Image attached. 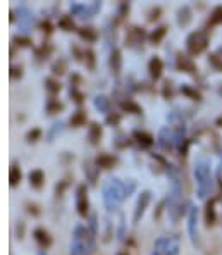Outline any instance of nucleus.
Returning <instances> with one entry per match:
<instances>
[{
    "label": "nucleus",
    "mask_w": 222,
    "mask_h": 255,
    "mask_svg": "<svg viewBox=\"0 0 222 255\" xmlns=\"http://www.w3.org/2000/svg\"><path fill=\"white\" fill-rule=\"evenodd\" d=\"M138 185L134 179H119V178H109L102 185V202L107 212H117L121 205L131 195L136 191Z\"/></svg>",
    "instance_id": "f257e3e1"
},
{
    "label": "nucleus",
    "mask_w": 222,
    "mask_h": 255,
    "mask_svg": "<svg viewBox=\"0 0 222 255\" xmlns=\"http://www.w3.org/2000/svg\"><path fill=\"white\" fill-rule=\"evenodd\" d=\"M193 176L195 183H197V197L200 200H209L212 198L214 191V172H212V162H210L209 157L200 155L197 157L193 166Z\"/></svg>",
    "instance_id": "f03ea898"
},
{
    "label": "nucleus",
    "mask_w": 222,
    "mask_h": 255,
    "mask_svg": "<svg viewBox=\"0 0 222 255\" xmlns=\"http://www.w3.org/2000/svg\"><path fill=\"white\" fill-rule=\"evenodd\" d=\"M210 45V35L209 29L202 28V29H195L184 40V48H186V54L190 57H198L203 52L209 48Z\"/></svg>",
    "instance_id": "7ed1b4c3"
},
{
    "label": "nucleus",
    "mask_w": 222,
    "mask_h": 255,
    "mask_svg": "<svg viewBox=\"0 0 222 255\" xmlns=\"http://www.w3.org/2000/svg\"><path fill=\"white\" fill-rule=\"evenodd\" d=\"M148 42V33L146 29L140 24H131L126 28L124 33V47H127L129 50L140 52L143 50L145 43Z\"/></svg>",
    "instance_id": "20e7f679"
},
{
    "label": "nucleus",
    "mask_w": 222,
    "mask_h": 255,
    "mask_svg": "<svg viewBox=\"0 0 222 255\" xmlns=\"http://www.w3.org/2000/svg\"><path fill=\"white\" fill-rule=\"evenodd\" d=\"M181 254V240L176 235H162L153 243L152 255H179Z\"/></svg>",
    "instance_id": "39448f33"
},
{
    "label": "nucleus",
    "mask_w": 222,
    "mask_h": 255,
    "mask_svg": "<svg viewBox=\"0 0 222 255\" xmlns=\"http://www.w3.org/2000/svg\"><path fill=\"white\" fill-rule=\"evenodd\" d=\"M86 249H88V230L83 224H78L71 238L69 255H86Z\"/></svg>",
    "instance_id": "423d86ee"
},
{
    "label": "nucleus",
    "mask_w": 222,
    "mask_h": 255,
    "mask_svg": "<svg viewBox=\"0 0 222 255\" xmlns=\"http://www.w3.org/2000/svg\"><path fill=\"white\" fill-rule=\"evenodd\" d=\"M74 205H76L78 216L83 219H88L92 212H90V195L86 183H80L74 190Z\"/></svg>",
    "instance_id": "0eeeda50"
},
{
    "label": "nucleus",
    "mask_w": 222,
    "mask_h": 255,
    "mask_svg": "<svg viewBox=\"0 0 222 255\" xmlns=\"http://www.w3.org/2000/svg\"><path fill=\"white\" fill-rule=\"evenodd\" d=\"M150 202H152V191H150V190H141L140 193H138L136 205H134V211H133V224H134V226H136V224H140L141 219L145 217Z\"/></svg>",
    "instance_id": "6e6552de"
},
{
    "label": "nucleus",
    "mask_w": 222,
    "mask_h": 255,
    "mask_svg": "<svg viewBox=\"0 0 222 255\" xmlns=\"http://www.w3.org/2000/svg\"><path fill=\"white\" fill-rule=\"evenodd\" d=\"M102 9L100 2H92V3H71V16L81 17V19H86V17H93L97 12Z\"/></svg>",
    "instance_id": "1a4fd4ad"
},
{
    "label": "nucleus",
    "mask_w": 222,
    "mask_h": 255,
    "mask_svg": "<svg viewBox=\"0 0 222 255\" xmlns=\"http://www.w3.org/2000/svg\"><path fill=\"white\" fill-rule=\"evenodd\" d=\"M188 235L195 247L200 245V235H198V207L191 205L188 212Z\"/></svg>",
    "instance_id": "9d476101"
},
{
    "label": "nucleus",
    "mask_w": 222,
    "mask_h": 255,
    "mask_svg": "<svg viewBox=\"0 0 222 255\" xmlns=\"http://www.w3.org/2000/svg\"><path fill=\"white\" fill-rule=\"evenodd\" d=\"M31 235H33V240H35V243L38 245V249L41 250V252H47V250L54 245V236L50 235V231H48L47 228L36 226Z\"/></svg>",
    "instance_id": "9b49d317"
},
{
    "label": "nucleus",
    "mask_w": 222,
    "mask_h": 255,
    "mask_svg": "<svg viewBox=\"0 0 222 255\" xmlns=\"http://www.w3.org/2000/svg\"><path fill=\"white\" fill-rule=\"evenodd\" d=\"M217 200L219 198L217 197H212V198H209V200L205 202V207H203V223H205V228H214L217 224V209H216V205H217Z\"/></svg>",
    "instance_id": "f8f14e48"
},
{
    "label": "nucleus",
    "mask_w": 222,
    "mask_h": 255,
    "mask_svg": "<svg viewBox=\"0 0 222 255\" xmlns=\"http://www.w3.org/2000/svg\"><path fill=\"white\" fill-rule=\"evenodd\" d=\"M93 160H95L97 167H99L100 171H111L119 164V157L115 155V153H109V152L97 153V155L93 157Z\"/></svg>",
    "instance_id": "ddd939ff"
},
{
    "label": "nucleus",
    "mask_w": 222,
    "mask_h": 255,
    "mask_svg": "<svg viewBox=\"0 0 222 255\" xmlns=\"http://www.w3.org/2000/svg\"><path fill=\"white\" fill-rule=\"evenodd\" d=\"M131 138H133L134 143H136L138 147L143 148V150H148V148H152L153 145H155V136H153L152 133H148V131H145V129H133Z\"/></svg>",
    "instance_id": "4468645a"
},
{
    "label": "nucleus",
    "mask_w": 222,
    "mask_h": 255,
    "mask_svg": "<svg viewBox=\"0 0 222 255\" xmlns=\"http://www.w3.org/2000/svg\"><path fill=\"white\" fill-rule=\"evenodd\" d=\"M176 69L184 74H195L198 71L197 62L193 61V57H190L188 54H183V52H179L176 55Z\"/></svg>",
    "instance_id": "2eb2a0df"
},
{
    "label": "nucleus",
    "mask_w": 222,
    "mask_h": 255,
    "mask_svg": "<svg viewBox=\"0 0 222 255\" xmlns=\"http://www.w3.org/2000/svg\"><path fill=\"white\" fill-rule=\"evenodd\" d=\"M109 71L114 78H119L121 76V71H122V52L121 48L114 47L109 55Z\"/></svg>",
    "instance_id": "dca6fc26"
},
{
    "label": "nucleus",
    "mask_w": 222,
    "mask_h": 255,
    "mask_svg": "<svg viewBox=\"0 0 222 255\" xmlns=\"http://www.w3.org/2000/svg\"><path fill=\"white\" fill-rule=\"evenodd\" d=\"M146 67H148V76H150V80H152L153 83L162 80V76H164L165 64L159 57V55H153V57H150L148 66H146Z\"/></svg>",
    "instance_id": "f3484780"
},
{
    "label": "nucleus",
    "mask_w": 222,
    "mask_h": 255,
    "mask_svg": "<svg viewBox=\"0 0 222 255\" xmlns=\"http://www.w3.org/2000/svg\"><path fill=\"white\" fill-rule=\"evenodd\" d=\"M83 172H85V176H86V185L95 186L97 181H99V176H100V169L97 167L95 160L93 159L83 160Z\"/></svg>",
    "instance_id": "a211bd4d"
},
{
    "label": "nucleus",
    "mask_w": 222,
    "mask_h": 255,
    "mask_svg": "<svg viewBox=\"0 0 222 255\" xmlns=\"http://www.w3.org/2000/svg\"><path fill=\"white\" fill-rule=\"evenodd\" d=\"M117 106L121 109V112H126V114H131V116H143V107L136 100L133 99H127V97H121L117 100Z\"/></svg>",
    "instance_id": "6ab92c4d"
},
{
    "label": "nucleus",
    "mask_w": 222,
    "mask_h": 255,
    "mask_svg": "<svg viewBox=\"0 0 222 255\" xmlns=\"http://www.w3.org/2000/svg\"><path fill=\"white\" fill-rule=\"evenodd\" d=\"M102 136H104V126H102L100 123H97V121L90 123L88 131H86V138H88V143L92 145V147H97V145H100Z\"/></svg>",
    "instance_id": "aec40b11"
},
{
    "label": "nucleus",
    "mask_w": 222,
    "mask_h": 255,
    "mask_svg": "<svg viewBox=\"0 0 222 255\" xmlns=\"http://www.w3.org/2000/svg\"><path fill=\"white\" fill-rule=\"evenodd\" d=\"M169 33V26L167 24H159L148 33V43L153 45V47H159V45L164 42V38Z\"/></svg>",
    "instance_id": "412c9836"
},
{
    "label": "nucleus",
    "mask_w": 222,
    "mask_h": 255,
    "mask_svg": "<svg viewBox=\"0 0 222 255\" xmlns=\"http://www.w3.org/2000/svg\"><path fill=\"white\" fill-rule=\"evenodd\" d=\"M45 181H47V176H45V172L41 169H31V171H29L28 183H29V186H31L33 190L40 191L45 186Z\"/></svg>",
    "instance_id": "4be33fe9"
},
{
    "label": "nucleus",
    "mask_w": 222,
    "mask_h": 255,
    "mask_svg": "<svg viewBox=\"0 0 222 255\" xmlns=\"http://www.w3.org/2000/svg\"><path fill=\"white\" fill-rule=\"evenodd\" d=\"M191 21H193V10H191V7L181 5L178 9V12H176V22H178V26L186 28V26L191 24Z\"/></svg>",
    "instance_id": "5701e85b"
},
{
    "label": "nucleus",
    "mask_w": 222,
    "mask_h": 255,
    "mask_svg": "<svg viewBox=\"0 0 222 255\" xmlns=\"http://www.w3.org/2000/svg\"><path fill=\"white\" fill-rule=\"evenodd\" d=\"M43 86H45V92L48 93V99H57V95L61 93V90H62L61 81H59L57 78H54V76L45 78Z\"/></svg>",
    "instance_id": "b1692460"
},
{
    "label": "nucleus",
    "mask_w": 222,
    "mask_h": 255,
    "mask_svg": "<svg viewBox=\"0 0 222 255\" xmlns=\"http://www.w3.org/2000/svg\"><path fill=\"white\" fill-rule=\"evenodd\" d=\"M86 123H88V114H86L85 109H78V111L73 112V116L69 118V126L74 128V129H80V128L86 126Z\"/></svg>",
    "instance_id": "393cba45"
},
{
    "label": "nucleus",
    "mask_w": 222,
    "mask_h": 255,
    "mask_svg": "<svg viewBox=\"0 0 222 255\" xmlns=\"http://www.w3.org/2000/svg\"><path fill=\"white\" fill-rule=\"evenodd\" d=\"M93 106H95V109L99 112H102V114H111V112H114V104H112V100L109 99V97L105 95H99L95 100H93Z\"/></svg>",
    "instance_id": "a878e982"
},
{
    "label": "nucleus",
    "mask_w": 222,
    "mask_h": 255,
    "mask_svg": "<svg viewBox=\"0 0 222 255\" xmlns=\"http://www.w3.org/2000/svg\"><path fill=\"white\" fill-rule=\"evenodd\" d=\"M78 36H80V40L86 43H95L97 40H99V31H97L93 26H81L80 29H78Z\"/></svg>",
    "instance_id": "bb28decb"
},
{
    "label": "nucleus",
    "mask_w": 222,
    "mask_h": 255,
    "mask_svg": "<svg viewBox=\"0 0 222 255\" xmlns=\"http://www.w3.org/2000/svg\"><path fill=\"white\" fill-rule=\"evenodd\" d=\"M22 181V169L19 164H10L9 167V186L10 188H16L19 186Z\"/></svg>",
    "instance_id": "cd10ccee"
},
{
    "label": "nucleus",
    "mask_w": 222,
    "mask_h": 255,
    "mask_svg": "<svg viewBox=\"0 0 222 255\" xmlns=\"http://www.w3.org/2000/svg\"><path fill=\"white\" fill-rule=\"evenodd\" d=\"M50 71H52V76H54V78L64 76V74H66L67 71H69V64H67V59H64V57L55 59V61L52 62Z\"/></svg>",
    "instance_id": "c85d7f7f"
},
{
    "label": "nucleus",
    "mask_w": 222,
    "mask_h": 255,
    "mask_svg": "<svg viewBox=\"0 0 222 255\" xmlns=\"http://www.w3.org/2000/svg\"><path fill=\"white\" fill-rule=\"evenodd\" d=\"M57 26H59V29H62V31H66V33H78V29H80L76 26V22H74L73 16H69V14L59 17Z\"/></svg>",
    "instance_id": "c756f323"
},
{
    "label": "nucleus",
    "mask_w": 222,
    "mask_h": 255,
    "mask_svg": "<svg viewBox=\"0 0 222 255\" xmlns=\"http://www.w3.org/2000/svg\"><path fill=\"white\" fill-rule=\"evenodd\" d=\"M66 109V104L61 102L59 99H48L47 104H45V112L48 116H55V114H61Z\"/></svg>",
    "instance_id": "7c9ffc66"
},
{
    "label": "nucleus",
    "mask_w": 222,
    "mask_h": 255,
    "mask_svg": "<svg viewBox=\"0 0 222 255\" xmlns=\"http://www.w3.org/2000/svg\"><path fill=\"white\" fill-rule=\"evenodd\" d=\"M179 92H181L186 99L193 100V102H202V99H203L200 90H197L195 86H191V85H181V86H179Z\"/></svg>",
    "instance_id": "2f4dec72"
},
{
    "label": "nucleus",
    "mask_w": 222,
    "mask_h": 255,
    "mask_svg": "<svg viewBox=\"0 0 222 255\" xmlns=\"http://www.w3.org/2000/svg\"><path fill=\"white\" fill-rule=\"evenodd\" d=\"M134 141H133V138L131 136H127L126 133H117L114 138H112V145H114L117 150H124V148H127V147H131Z\"/></svg>",
    "instance_id": "473e14b6"
},
{
    "label": "nucleus",
    "mask_w": 222,
    "mask_h": 255,
    "mask_svg": "<svg viewBox=\"0 0 222 255\" xmlns=\"http://www.w3.org/2000/svg\"><path fill=\"white\" fill-rule=\"evenodd\" d=\"M222 24V5H216L210 12L209 19H207V29L216 28V26Z\"/></svg>",
    "instance_id": "72a5a7b5"
},
{
    "label": "nucleus",
    "mask_w": 222,
    "mask_h": 255,
    "mask_svg": "<svg viewBox=\"0 0 222 255\" xmlns=\"http://www.w3.org/2000/svg\"><path fill=\"white\" fill-rule=\"evenodd\" d=\"M17 14H22V16H19V22L22 28H29V26L33 24V14L26 5H21L19 9H17Z\"/></svg>",
    "instance_id": "f704fd0d"
},
{
    "label": "nucleus",
    "mask_w": 222,
    "mask_h": 255,
    "mask_svg": "<svg viewBox=\"0 0 222 255\" xmlns=\"http://www.w3.org/2000/svg\"><path fill=\"white\" fill-rule=\"evenodd\" d=\"M52 52H54V47H52L50 43H47V42H43V43L40 45V47L35 48V55H36V59H40V61H45V59H48Z\"/></svg>",
    "instance_id": "c9c22d12"
},
{
    "label": "nucleus",
    "mask_w": 222,
    "mask_h": 255,
    "mask_svg": "<svg viewBox=\"0 0 222 255\" xmlns=\"http://www.w3.org/2000/svg\"><path fill=\"white\" fill-rule=\"evenodd\" d=\"M69 99L73 100L76 106H83L85 104V93L81 92V88H78V86H69Z\"/></svg>",
    "instance_id": "e433bc0d"
},
{
    "label": "nucleus",
    "mask_w": 222,
    "mask_h": 255,
    "mask_svg": "<svg viewBox=\"0 0 222 255\" xmlns=\"http://www.w3.org/2000/svg\"><path fill=\"white\" fill-rule=\"evenodd\" d=\"M160 93H162V99H164V100H172V99H174L176 92H174V85H172L171 80L164 81V85H162V88H160Z\"/></svg>",
    "instance_id": "4c0bfd02"
},
{
    "label": "nucleus",
    "mask_w": 222,
    "mask_h": 255,
    "mask_svg": "<svg viewBox=\"0 0 222 255\" xmlns=\"http://www.w3.org/2000/svg\"><path fill=\"white\" fill-rule=\"evenodd\" d=\"M105 126H111V128H117V126H121V123H122V114L121 112H111V114H107L105 116Z\"/></svg>",
    "instance_id": "58836bf2"
},
{
    "label": "nucleus",
    "mask_w": 222,
    "mask_h": 255,
    "mask_svg": "<svg viewBox=\"0 0 222 255\" xmlns=\"http://www.w3.org/2000/svg\"><path fill=\"white\" fill-rule=\"evenodd\" d=\"M85 64L86 69L93 71L97 66V57H95V50L93 48H85Z\"/></svg>",
    "instance_id": "ea45409f"
},
{
    "label": "nucleus",
    "mask_w": 222,
    "mask_h": 255,
    "mask_svg": "<svg viewBox=\"0 0 222 255\" xmlns=\"http://www.w3.org/2000/svg\"><path fill=\"white\" fill-rule=\"evenodd\" d=\"M207 61H209L210 67H212L216 73H222V57L219 54H209Z\"/></svg>",
    "instance_id": "a19ab883"
},
{
    "label": "nucleus",
    "mask_w": 222,
    "mask_h": 255,
    "mask_svg": "<svg viewBox=\"0 0 222 255\" xmlns=\"http://www.w3.org/2000/svg\"><path fill=\"white\" fill-rule=\"evenodd\" d=\"M41 136H43V131H41L40 128H31V129L26 133V141H28V143H36V141L41 140Z\"/></svg>",
    "instance_id": "79ce46f5"
},
{
    "label": "nucleus",
    "mask_w": 222,
    "mask_h": 255,
    "mask_svg": "<svg viewBox=\"0 0 222 255\" xmlns=\"http://www.w3.org/2000/svg\"><path fill=\"white\" fill-rule=\"evenodd\" d=\"M12 43L17 45V47H22V48L33 47V40H31V36H28V35H17L16 38L12 40Z\"/></svg>",
    "instance_id": "37998d69"
},
{
    "label": "nucleus",
    "mask_w": 222,
    "mask_h": 255,
    "mask_svg": "<svg viewBox=\"0 0 222 255\" xmlns=\"http://www.w3.org/2000/svg\"><path fill=\"white\" fill-rule=\"evenodd\" d=\"M24 76V71H22V66H10L9 69V78L10 81H16V80H21V78Z\"/></svg>",
    "instance_id": "c03bdc74"
},
{
    "label": "nucleus",
    "mask_w": 222,
    "mask_h": 255,
    "mask_svg": "<svg viewBox=\"0 0 222 255\" xmlns=\"http://www.w3.org/2000/svg\"><path fill=\"white\" fill-rule=\"evenodd\" d=\"M162 17V7H159V5H155V7H152L150 9V12H148V22H157Z\"/></svg>",
    "instance_id": "a18cd8bd"
},
{
    "label": "nucleus",
    "mask_w": 222,
    "mask_h": 255,
    "mask_svg": "<svg viewBox=\"0 0 222 255\" xmlns=\"http://www.w3.org/2000/svg\"><path fill=\"white\" fill-rule=\"evenodd\" d=\"M71 52H73V57L76 62H85V50H81L78 45H71Z\"/></svg>",
    "instance_id": "49530a36"
},
{
    "label": "nucleus",
    "mask_w": 222,
    "mask_h": 255,
    "mask_svg": "<svg viewBox=\"0 0 222 255\" xmlns=\"http://www.w3.org/2000/svg\"><path fill=\"white\" fill-rule=\"evenodd\" d=\"M129 9H131L129 2H122V3H119V10H117V21H122L124 17L127 16V12H129Z\"/></svg>",
    "instance_id": "de8ad7c7"
},
{
    "label": "nucleus",
    "mask_w": 222,
    "mask_h": 255,
    "mask_svg": "<svg viewBox=\"0 0 222 255\" xmlns=\"http://www.w3.org/2000/svg\"><path fill=\"white\" fill-rule=\"evenodd\" d=\"M26 212H28L29 216H33V217H38L41 214L40 207L35 204V202H26Z\"/></svg>",
    "instance_id": "09e8293b"
},
{
    "label": "nucleus",
    "mask_w": 222,
    "mask_h": 255,
    "mask_svg": "<svg viewBox=\"0 0 222 255\" xmlns=\"http://www.w3.org/2000/svg\"><path fill=\"white\" fill-rule=\"evenodd\" d=\"M62 126H64L62 123H55V125L52 126V129H50V134H48V141H54L55 134H61V131L64 129Z\"/></svg>",
    "instance_id": "8fccbe9b"
},
{
    "label": "nucleus",
    "mask_w": 222,
    "mask_h": 255,
    "mask_svg": "<svg viewBox=\"0 0 222 255\" xmlns=\"http://www.w3.org/2000/svg\"><path fill=\"white\" fill-rule=\"evenodd\" d=\"M38 28H40L41 31H43V33H45V35H47V36H48V35H52V31H54V26H52V22L48 21V19L41 21Z\"/></svg>",
    "instance_id": "3c124183"
},
{
    "label": "nucleus",
    "mask_w": 222,
    "mask_h": 255,
    "mask_svg": "<svg viewBox=\"0 0 222 255\" xmlns=\"http://www.w3.org/2000/svg\"><path fill=\"white\" fill-rule=\"evenodd\" d=\"M81 83H83L81 74L73 73V74L69 76V86H78V88H81Z\"/></svg>",
    "instance_id": "603ef678"
},
{
    "label": "nucleus",
    "mask_w": 222,
    "mask_h": 255,
    "mask_svg": "<svg viewBox=\"0 0 222 255\" xmlns=\"http://www.w3.org/2000/svg\"><path fill=\"white\" fill-rule=\"evenodd\" d=\"M124 230H126V217H124V214H121L119 216V235H117L119 240L124 238Z\"/></svg>",
    "instance_id": "864d4df0"
},
{
    "label": "nucleus",
    "mask_w": 222,
    "mask_h": 255,
    "mask_svg": "<svg viewBox=\"0 0 222 255\" xmlns=\"http://www.w3.org/2000/svg\"><path fill=\"white\" fill-rule=\"evenodd\" d=\"M16 235H17V238H19V240L24 238V223H22V221H19V223H17V226H16Z\"/></svg>",
    "instance_id": "5fc2aeb1"
},
{
    "label": "nucleus",
    "mask_w": 222,
    "mask_h": 255,
    "mask_svg": "<svg viewBox=\"0 0 222 255\" xmlns=\"http://www.w3.org/2000/svg\"><path fill=\"white\" fill-rule=\"evenodd\" d=\"M14 21H16V16H14V10L10 9L9 10V22H10V24H14Z\"/></svg>",
    "instance_id": "6e6d98bb"
},
{
    "label": "nucleus",
    "mask_w": 222,
    "mask_h": 255,
    "mask_svg": "<svg viewBox=\"0 0 222 255\" xmlns=\"http://www.w3.org/2000/svg\"><path fill=\"white\" fill-rule=\"evenodd\" d=\"M217 128H222V116H219V118H216V123H214Z\"/></svg>",
    "instance_id": "4d7b16f0"
},
{
    "label": "nucleus",
    "mask_w": 222,
    "mask_h": 255,
    "mask_svg": "<svg viewBox=\"0 0 222 255\" xmlns=\"http://www.w3.org/2000/svg\"><path fill=\"white\" fill-rule=\"evenodd\" d=\"M217 93H219V95L222 97V83H221L219 86H217Z\"/></svg>",
    "instance_id": "13d9d810"
},
{
    "label": "nucleus",
    "mask_w": 222,
    "mask_h": 255,
    "mask_svg": "<svg viewBox=\"0 0 222 255\" xmlns=\"http://www.w3.org/2000/svg\"><path fill=\"white\" fill-rule=\"evenodd\" d=\"M117 255H129V252L127 250H121V252H117Z\"/></svg>",
    "instance_id": "bf43d9fd"
},
{
    "label": "nucleus",
    "mask_w": 222,
    "mask_h": 255,
    "mask_svg": "<svg viewBox=\"0 0 222 255\" xmlns=\"http://www.w3.org/2000/svg\"><path fill=\"white\" fill-rule=\"evenodd\" d=\"M36 255H48V254H47V252H41V250H40V252L36 254Z\"/></svg>",
    "instance_id": "052dcab7"
},
{
    "label": "nucleus",
    "mask_w": 222,
    "mask_h": 255,
    "mask_svg": "<svg viewBox=\"0 0 222 255\" xmlns=\"http://www.w3.org/2000/svg\"><path fill=\"white\" fill-rule=\"evenodd\" d=\"M93 255H100V254H99V252H97V254H93Z\"/></svg>",
    "instance_id": "680f3d73"
},
{
    "label": "nucleus",
    "mask_w": 222,
    "mask_h": 255,
    "mask_svg": "<svg viewBox=\"0 0 222 255\" xmlns=\"http://www.w3.org/2000/svg\"><path fill=\"white\" fill-rule=\"evenodd\" d=\"M221 224H222V217H221Z\"/></svg>",
    "instance_id": "e2e57ef3"
}]
</instances>
